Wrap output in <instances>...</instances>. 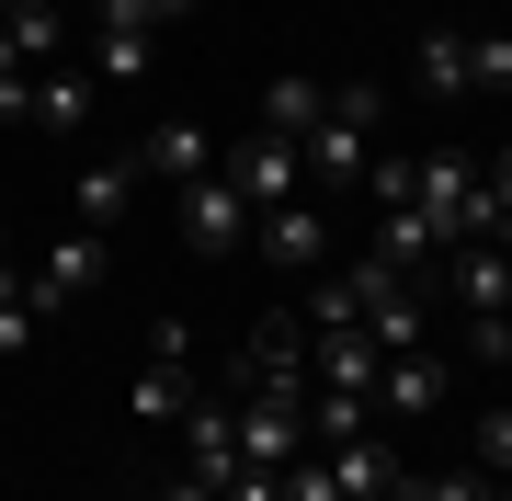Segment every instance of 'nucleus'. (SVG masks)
<instances>
[{
    "mask_svg": "<svg viewBox=\"0 0 512 501\" xmlns=\"http://www.w3.org/2000/svg\"><path fill=\"white\" fill-rule=\"evenodd\" d=\"M376 126H387V92H376V80H330V114L296 137V160H308V194H319V205L365 194V149H376Z\"/></svg>",
    "mask_w": 512,
    "mask_h": 501,
    "instance_id": "obj_1",
    "label": "nucleus"
},
{
    "mask_svg": "<svg viewBox=\"0 0 512 501\" xmlns=\"http://www.w3.org/2000/svg\"><path fill=\"white\" fill-rule=\"evenodd\" d=\"M171 23H194V0H92V80H148Z\"/></svg>",
    "mask_w": 512,
    "mask_h": 501,
    "instance_id": "obj_2",
    "label": "nucleus"
},
{
    "mask_svg": "<svg viewBox=\"0 0 512 501\" xmlns=\"http://www.w3.org/2000/svg\"><path fill=\"white\" fill-rule=\"evenodd\" d=\"M194 399H205V388H194V331H183V319H160V331L137 342V376H126V410H137V422H183Z\"/></svg>",
    "mask_w": 512,
    "mask_h": 501,
    "instance_id": "obj_3",
    "label": "nucleus"
},
{
    "mask_svg": "<svg viewBox=\"0 0 512 501\" xmlns=\"http://www.w3.org/2000/svg\"><path fill=\"white\" fill-rule=\"evenodd\" d=\"M410 69H421V92H444V103H467V92H512V35H421Z\"/></svg>",
    "mask_w": 512,
    "mask_h": 501,
    "instance_id": "obj_4",
    "label": "nucleus"
},
{
    "mask_svg": "<svg viewBox=\"0 0 512 501\" xmlns=\"http://www.w3.org/2000/svg\"><path fill=\"white\" fill-rule=\"evenodd\" d=\"M376 365H387V342L365 319H308V399H365L376 410Z\"/></svg>",
    "mask_w": 512,
    "mask_h": 501,
    "instance_id": "obj_5",
    "label": "nucleus"
},
{
    "mask_svg": "<svg viewBox=\"0 0 512 501\" xmlns=\"http://www.w3.org/2000/svg\"><path fill=\"white\" fill-rule=\"evenodd\" d=\"M308 456V388H239V467H285Z\"/></svg>",
    "mask_w": 512,
    "mask_h": 501,
    "instance_id": "obj_6",
    "label": "nucleus"
},
{
    "mask_svg": "<svg viewBox=\"0 0 512 501\" xmlns=\"http://www.w3.org/2000/svg\"><path fill=\"white\" fill-rule=\"evenodd\" d=\"M217 171H228V194L251 205V217H274V205H296L308 194V160H296V137H239V149H217Z\"/></svg>",
    "mask_w": 512,
    "mask_h": 501,
    "instance_id": "obj_7",
    "label": "nucleus"
},
{
    "mask_svg": "<svg viewBox=\"0 0 512 501\" xmlns=\"http://www.w3.org/2000/svg\"><path fill=\"white\" fill-rule=\"evenodd\" d=\"M467 194H478V149H410V217L433 228L444 251H456V228H467Z\"/></svg>",
    "mask_w": 512,
    "mask_h": 501,
    "instance_id": "obj_8",
    "label": "nucleus"
},
{
    "mask_svg": "<svg viewBox=\"0 0 512 501\" xmlns=\"http://www.w3.org/2000/svg\"><path fill=\"white\" fill-rule=\"evenodd\" d=\"M171 228H183V251H205V262H239V251H251V205L228 194V171H205V183L171 194Z\"/></svg>",
    "mask_w": 512,
    "mask_h": 501,
    "instance_id": "obj_9",
    "label": "nucleus"
},
{
    "mask_svg": "<svg viewBox=\"0 0 512 501\" xmlns=\"http://www.w3.org/2000/svg\"><path fill=\"white\" fill-rule=\"evenodd\" d=\"M103 228H69V240H46L35 251V274H23V285H35V308L57 319V308H80V297H103Z\"/></svg>",
    "mask_w": 512,
    "mask_h": 501,
    "instance_id": "obj_10",
    "label": "nucleus"
},
{
    "mask_svg": "<svg viewBox=\"0 0 512 501\" xmlns=\"http://www.w3.org/2000/svg\"><path fill=\"white\" fill-rule=\"evenodd\" d=\"M239 388H308V308H262L239 342Z\"/></svg>",
    "mask_w": 512,
    "mask_h": 501,
    "instance_id": "obj_11",
    "label": "nucleus"
},
{
    "mask_svg": "<svg viewBox=\"0 0 512 501\" xmlns=\"http://www.w3.org/2000/svg\"><path fill=\"white\" fill-rule=\"evenodd\" d=\"M251 251H274V274H319L330 262V205L296 194V205H274V217H251Z\"/></svg>",
    "mask_w": 512,
    "mask_h": 501,
    "instance_id": "obj_12",
    "label": "nucleus"
},
{
    "mask_svg": "<svg viewBox=\"0 0 512 501\" xmlns=\"http://www.w3.org/2000/svg\"><path fill=\"white\" fill-rule=\"evenodd\" d=\"M433 410H444V353L433 342L387 353V365H376V422H433Z\"/></svg>",
    "mask_w": 512,
    "mask_h": 501,
    "instance_id": "obj_13",
    "label": "nucleus"
},
{
    "mask_svg": "<svg viewBox=\"0 0 512 501\" xmlns=\"http://www.w3.org/2000/svg\"><path fill=\"white\" fill-rule=\"evenodd\" d=\"M319 467H330V501H387V490H399V456H387L376 422L342 433V445H319Z\"/></svg>",
    "mask_w": 512,
    "mask_h": 501,
    "instance_id": "obj_14",
    "label": "nucleus"
},
{
    "mask_svg": "<svg viewBox=\"0 0 512 501\" xmlns=\"http://www.w3.org/2000/svg\"><path fill=\"white\" fill-rule=\"evenodd\" d=\"M205 171H217V137H205L194 114H183V126H148V137H137V183H171V194H183V183H205Z\"/></svg>",
    "mask_w": 512,
    "mask_h": 501,
    "instance_id": "obj_15",
    "label": "nucleus"
},
{
    "mask_svg": "<svg viewBox=\"0 0 512 501\" xmlns=\"http://www.w3.org/2000/svg\"><path fill=\"white\" fill-rule=\"evenodd\" d=\"M330 114V80L319 69H274V92H262V137H308Z\"/></svg>",
    "mask_w": 512,
    "mask_h": 501,
    "instance_id": "obj_16",
    "label": "nucleus"
},
{
    "mask_svg": "<svg viewBox=\"0 0 512 501\" xmlns=\"http://www.w3.org/2000/svg\"><path fill=\"white\" fill-rule=\"evenodd\" d=\"M35 126L46 137H80V126H92V69H35Z\"/></svg>",
    "mask_w": 512,
    "mask_h": 501,
    "instance_id": "obj_17",
    "label": "nucleus"
},
{
    "mask_svg": "<svg viewBox=\"0 0 512 501\" xmlns=\"http://www.w3.org/2000/svg\"><path fill=\"white\" fill-rule=\"evenodd\" d=\"M365 251L387 262V274H421V262H433L444 240H433V228L410 217V205H376V228H365Z\"/></svg>",
    "mask_w": 512,
    "mask_h": 501,
    "instance_id": "obj_18",
    "label": "nucleus"
},
{
    "mask_svg": "<svg viewBox=\"0 0 512 501\" xmlns=\"http://www.w3.org/2000/svg\"><path fill=\"white\" fill-rule=\"evenodd\" d=\"M126 205H137V160H92V171H80V228H103V240H114Z\"/></svg>",
    "mask_w": 512,
    "mask_h": 501,
    "instance_id": "obj_19",
    "label": "nucleus"
},
{
    "mask_svg": "<svg viewBox=\"0 0 512 501\" xmlns=\"http://www.w3.org/2000/svg\"><path fill=\"white\" fill-rule=\"evenodd\" d=\"M35 331H46L35 285H23V262H0V353H35Z\"/></svg>",
    "mask_w": 512,
    "mask_h": 501,
    "instance_id": "obj_20",
    "label": "nucleus"
},
{
    "mask_svg": "<svg viewBox=\"0 0 512 501\" xmlns=\"http://www.w3.org/2000/svg\"><path fill=\"white\" fill-rule=\"evenodd\" d=\"M0 23H12V46L35 57V69H57V46H69V12H46V0H12Z\"/></svg>",
    "mask_w": 512,
    "mask_h": 501,
    "instance_id": "obj_21",
    "label": "nucleus"
},
{
    "mask_svg": "<svg viewBox=\"0 0 512 501\" xmlns=\"http://www.w3.org/2000/svg\"><path fill=\"white\" fill-rule=\"evenodd\" d=\"M467 467H490V479H512V399L467 422Z\"/></svg>",
    "mask_w": 512,
    "mask_h": 501,
    "instance_id": "obj_22",
    "label": "nucleus"
},
{
    "mask_svg": "<svg viewBox=\"0 0 512 501\" xmlns=\"http://www.w3.org/2000/svg\"><path fill=\"white\" fill-rule=\"evenodd\" d=\"M160 501H217V490H205V479H171V490H160Z\"/></svg>",
    "mask_w": 512,
    "mask_h": 501,
    "instance_id": "obj_23",
    "label": "nucleus"
},
{
    "mask_svg": "<svg viewBox=\"0 0 512 501\" xmlns=\"http://www.w3.org/2000/svg\"><path fill=\"white\" fill-rule=\"evenodd\" d=\"M46 12H80V0H46Z\"/></svg>",
    "mask_w": 512,
    "mask_h": 501,
    "instance_id": "obj_24",
    "label": "nucleus"
},
{
    "mask_svg": "<svg viewBox=\"0 0 512 501\" xmlns=\"http://www.w3.org/2000/svg\"><path fill=\"white\" fill-rule=\"evenodd\" d=\"M0 262H12V240H0Z\"/></svg>",
    "mask_w": 512,
    "mask_h": 501,
    "instance_id": "obj_25",
    "label": "nucleus"
},
{
    "mask_svg": "<svg viewBox=\"0 0 512 501\" xmlns=\"http://www.w3.org/2000/svg\"><path fill=\"white\" fill-rule=\"evenodd\" d=\"M0 12H12V0H0Z\"/></svg>",
    "mask_w": 512,
    "mask_h": 501,
    "instance_id": "obj_26",
    "label": "nucleus"
}]
</instances>
